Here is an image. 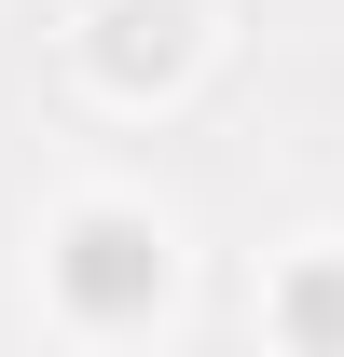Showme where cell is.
Instances as JSON below:
<instances>
[{"mask_svg": "<svg viewBox=\"0 0 344 357\" xmlns=\"http://www.w3.org/2000/svg\"><path fill=\"white\" fill-rule=\"evenodd\" d=\"M42 303L69 344H152L179 316V220L152 192H69L42 220Z\"/></svg>", "mask_w": 344, "mask_h": 357, "instance_id": "6da1fadb", "label": "cell"}, {"mask_svg": "<svg viewBox=\"0 0 344 357\" xmlns=\"http://www.w3.org/2000/svg\"><path fill=\"white\" fill-rule=\"evenodd\" d=\"M69 69H83L96 110H179L220 69V0H83Z\"/></svg>", "mask_w": 344, "mask_h": 357, "instance_id": "7a4b0ae2", "label": "cell"}, {"mask_svg": "<svg viewBox=\"0 0 344 357\" xmlns=\"http://www.w3.org/2000/svg\"><path fill=\"white\" fill-rule=\"evenodd\" d=\"M261 344L275 357H344V234H289L261 261Z\"/></svg>", "mask_w": 344, "mask_h": 357, "instance_id": "3957f363", "label": "cell"}]
</instances>
